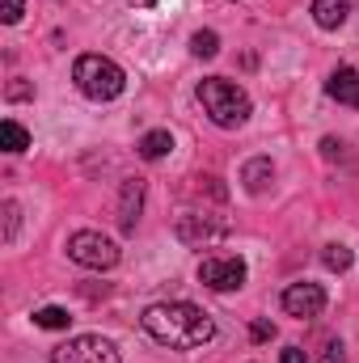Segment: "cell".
<instances>
[{
    "mask_svg": "<svg viewBox=\"0 0 359 363\" xmlns=\"http://www.w3.org/2000/svg\"><path fill=\"white\" fill-rule=\"evenodd\" d=\"M144 330L161 347H170V351H199V347H207L216 338V321L203 308L186 304V300H170V304L144 308Z\"/></svg>",
    "mask_w": 359,
    "mask_h": 363,
    "instance_id": "obj_1",
    "label": "cell"
},
{
    "mask_svg": "<svg viewBox=\"0 0 359 363\" xmlns=\"http://www.w3.org/2000/svg\"><path fill=\"white\" fill-rule=\"evenodd\" d=\"M199 106H203L207 118H211L216 127H224V131L245 127V118H250V93L241 89L237 81H228V77H207V81H199Z\"/></svg>",
    "mask_w": 359,
    "mask_h": 363,
    "instance_id": "obj_2",
    "label": "cell"
},
{
    "mask_svg": "<svg viewBox=\"0 0 359 363\" xmlns=\"http://www.w3.org/2000/svg\"><path fill=\"white\" fill-rule=\"evenodd\" d=\"M72 81H77V89L93 97V101H114L123 85H127V77H123V68L114 64V60H106V55H81L77 60V68H72Z\"/></svg>",
    "mask_w": 359,
    "mask_h": 363,
    "instance_id": "obj_3",
    "label": "cell"
},
{
    "mask_svg": "<svg viewBox=\"0 0 359 363\" xmlns=\"http://www.w3.org/2000/svg\"><path fill=\"white\" fill-rule=\"evenodd\" d=\"M68 258L77 267H89V271H110L118 262V245L110 237L93 233V228H81V233L68 237Z\"/></svg>",
    "mask_w": 359,
    "mask_h": 363,
    "instance_id": "obj_4",
    "label": "cell"
},
{
    "mask_svg": "<svg viewBox=\"0 0 359 363\" xmlns=\"http://www.w3.org/2000/svg\"><path fill=\"white\" fill-rule=\"evenodd\" d=\"M178 237L186 241V245H216V241H224L228 237V216H220V211H186V216H178Z\"/></svg>",
    "mask_w": 359,
    "mask_h": 363,
    "instance_id": "obj_5",
    "label": "cell"
},
{
    "mask_svg": "<svg viewBox=\"0 0 359 363\" xmlns=\"http://www.w3.org/2000/svg\"><path fill=\"white\" fill-rule=\"evenodd\" d=\"M51 363H118V351L101 334H81V338H68L64 347H55Z\"/></svg>",
    "mask_w": 359,
    "mask_h": 363,
    "instance_id": "obj_6",
    "label": "cell"
},
{
    "mask_svg": "<svg viewBox=\"0 0 359 363\" xmlns=\"http://www.w3.org/2000/svg\"><path fill=\"white\" fill-rule=\"evenodd\" d=\"M245 262L241 258H203L199 262V283L211 291H237L245 283Z\"/></svg>",
    "mask_w": 359,
    "mask_h": 363,
    "instance_id": "obj_7",
    "label": "cell"
},
{
    "mask_svg": "<svg viewBox=\"0 0 359 363\" xmlns=\"http://www.w3.org/2000/svg\"><path fill=\"white\" fill-rule=\"evenodd\" d=\"M283 313L287 317H300V321H313L326 313V291L317 283H292L283 291Z\"/></svg>",
    "mask_w": 359,
    "mask_h": 363,
    "instance_id": "obj_8",
    "label": "cell"
},
{
    "mask_svg": "<svg viewBox=\"0 0 359 363\" xmlns=\"http://www.w3.org/2000/svg\"><path fill=\"white\" fill-rule=\"evenodd\" d=\"M140 203H144V182L127 178L123 182V199H118V228H123V233H136V224H140Z\"/></svg>",
    "mask_w": 359,
    "mask_h": 363,
    "instance_id": "obj_9",
    "label": "cell"
},
{
    "mask_svg": "<svg viewBox=\"0 0 359 363\" xmlns=\"http://www.w3.org/2000/svg\"><path fill=\"white\" fill-rule=\"evenodd\" d=\"M326 93L338 101V106H359V68H334L330 81H326Z\"/></svg>",
    "mask_w": 359,
    "mask_h": 363,
    "instance_id": "obj_10",
    "label": "cell"
},
{
    "mask_svg": "<svg viewBox=\"0 0 359 363\" xmlns=\"http://www.w3.org/2000/svg\"><path fill=\"white\" fill-rule=\"evenodd\" d=\"M351 13V0H313V21L321 30H338Z\"/></svg>",
    "mask_w": 359,
    "mask_h": 363,
    "instance_id": "obj_11",
    "label": "cell"
},
{
    "mask_svg": "<svg viewBox=\"0 0 359 363\" xmlns=\"http://www.w3.org/2000/svg\"><path fill=\"white\" fill-rule=\"evenodd\" d=\"M241 182H245V190H250V194H263L270 182H275V165H270L267 157H254V161H245Z\"/></svg>",
    "mask_w": 359,
    "mask_h": 363,
    "instance_id": "obj_12",
    "label": "cell"
},
{
    "mask_svg": "<svg viewBox=\"0 0 359 363\" xmlns=\"http://www.w3.org/2000/svg\"><path fill=\"white\" fill-rule=\"evenodd\" d=\"M136 148H140V157H144V161H161V157H170V148H174V135H170V131H148V135H144Z\"/></svg>",
    "mask_w": 359,
    "mask_h": 363,
    "instance_id": "obj_13",
    "label": "cell"
},
{
    "mask_svg": "<svg viewBox=\"0 0 359 363\" xmlns=\"http://www.w3.org/2000/svg\"><path fill=\"white\" fill-rule=\"evenodd\" d=\"M0 144H4V152H26L30 148V131L17 118H4L0 123Z\"/></svg>",
    "mask_w": 359,
    "mask_h": 363,
    "instance_id": "obj_14",
    "label": "cell"
},
{
    "mask_svg": "<svg viewBox=\"0 0 359 363\" xmlns=\"http://www.w3.org/2000/svg\"><path fill=\"white\" fill-rule=\"evenodd\" d=\"M68 321H72V317H68V308H60V304H47V308L34 313V325H38V330H68Z\"/></svg>",
    "mask_w": 359,
    "mask_h": 363,
    "instance_id": "obj_15",
    "label": "cell"
},
{
    "mask_svg": "<svg viewBox=\"0 0 359 363\" xmlns=\"http://www.w3.org/2000/svg\"><path fill=\"white\" fill-rule=\"evenodd\" d=\"M190 51H194L199 60H216V55H220V34H216V30H199V34L190 38Z\"/></svg>",
    "mask_w": 359,
    "mask_h": 363,
    "instance_id": "obj_16",
    "label": "cell"
},
{
    "mask_svg": "<svg viewBox=\"0 0 359 363\" xmlns=\"http://www.w3.org/2000/svg\"><path fill=\"white\" fill-rule=\"evenodd\" d=\"M321 262H326L330 271H351L355 254H351L347 245H338V241H334V245H326V250H321Z\"/></svg>",
    "mask_w": 359,
    "mask_h": 363,
    "instance_id": "obj_17",
    "label": "cell"
},
{
    "mask_svg": "<svg viewBox=\"0 0 359 363\" xmlns=\"http://www.w3.org/2000/svg\"><path fill=\"white\" fill-rule=\"evenodd\" d=\"M0 216H4V233H0V241H4V245H13V241H17V220H21V207H17L13 199H4V203H0Z\"/></svg>",
    "mask_w": 359,
    "mask_h": 363,
    "instance_id": "obj_18",
    "label": "cell"
},
{
    "mask_svg": "<svg viewBox=\"0 0 359 363\" xmlns=\"http://www.w3.org/2000/svg\"><path fill=\"white\" fill-rule=\"evenodd\" d=\"M321 363H347L343 338H326V342H321Z\"/></svg>",
    "mask_w": 359,
    "mask_h": 363,
    "instance_id": "obj_19",
    "label": "cell"
},
{
    "mask_svg": "<svg viewBox=\"0 0 359 363\" xmlns=\"http://www.w3.org/2000/svg\"><path fill=\"white\" fill-rule=\"evenodd\" d=\"M21 13H26V0H0V21L17 26V21H21Z\"/></svg>",
    "mask_w": 359,
    "mask_h": 363,
    "instance_id": "obj_20",
    "label": "cell"
},
{
    "mask_svg": "<svg viewBox=\"0 0 359 363\" xmlns=\"http://www.w3.org/2000/svg\"><path fill=\"white\" fill-rule=\"evenodd\" d=\"M4 97H9V101H26V97H34V89H30V85H26L21 77H17V81H9V89H4Z\"/></svg>",
    "mask_w": 359,
    "mask_h": 363,
    "instance_id": "obj_21",
    "label": "cell"
},
{
    "mask_svg": "<svg viewBox=\"0 0 359 363\" xmlns=\"http://www.w3.org/2000/svg\"><path fill=\"white\" fill-rule=\"evenodd\" d=\"M250 338H254V342H267V338H275V325H270V321H254V325H250Z\"/></svg>",
    "mask_w": 359,
    "mask_h": 363,
    "instance_id": "obj_22",
    "label": "cell"
},
{
    "mask_svg": "<svg viewBox=\"0 0 359 363\" xmlns=\"http://www.w3.org/2000/svg\"><path fill=\"white\" fill-rule=\"evenodd\" d=\"M321 152H326L330 161H334V157H343V140H334V135H326V140H321Z\"/></svg>",
    "mask_w": 359,
    "mask_h": 363,
    "instance_id": "obj_23",
    "label": "cell"
},
{
    "mask_svg": "<svg viewBox=\"0 0 359 363\" xmlns=\"http://www.w3.org/2000/svg\"><path fill=\"white\" fill-rule=\"evenodd\" d=\"M279 363H309V355H304L300 347H283V355H279Z\"/></svg>",
    "mask_w": 359,
    "mask_h": 363,
    "instance_id": "obj_24",
    "label": "cell"
},
{
    "mask_svg": "<svg viewBox=\"0 0 359 363\" xmlns=\"http://www.w3.org/2000/svg\"><path fill=\"white\" fill-rule=\"evenodd\" d=\"M127 4H131V9H153L157 0H127Z\"/></svg>",
    "mask_w": 359,
    "mask_h": 363,
    "instance_id": "obj_25",
    "label": "cell"
}]
</instances>
